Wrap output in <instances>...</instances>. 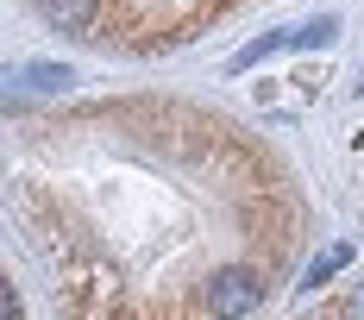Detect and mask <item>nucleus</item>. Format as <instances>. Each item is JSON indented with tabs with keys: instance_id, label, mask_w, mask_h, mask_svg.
I'll list each match as a JSON object with an SVG mask.
<instances>
[{
	"instance_id": "nucleus-8",
	"label": "nucleus",
	"mask_w": 364,
	"mask_h": 320,
	"mask_svg": "<svg viewBox=\"0 0 364 320\" xmlns=\"http://www.w3.org/2000/svg\"><path fill=\"white\" fill-rule=\"evenodd\" d=\"M0 320H26V308H19V289H13V283L0 289Z\"/></svg>"
},
{
	"instance_id": "nucleus-5",
	"label": "nucleus",
	"mask_w": 364,
	"mask_h": 320,
	"mask_svg": "<svg viewBox=\"0 0 364 320\" xmlns=\"http://www.w3.org/2000/svg\"><path fill=\"white\" fill-rule=\"evenodd\" d=\"M346 264H352V245H327L321 257H314V264H308V270H301V289L314 295V289H321V283H333V277H339Z\"/></svg>"
},
{
	"instance_id": "nucleus-3",
	"label": "nucleus",
	"mask_w": 364,
	"mask_h": 320,
	"mask_svg": "<svg viewBox=\"0 0 364 320\" xmlns=\"http://www.w3.org/2000/svg\"><path fill=\"white\" fill-rule=\"evenodd\" d=\"M32 6L50 32H95L101 19V0H32Z\"/></svg>"
},
{
	"instance_id": "nucleus-7",
	"label": "nucleus",
	"mask_w": 364,
	"mask_h": 320,
	"mask_svg": "<svg viewBox=\"0 0 364 320\" xmlns=\"http://www.w3.org/2000/svg\"><path fill=\"white\" fill-rule=\"evenodd\" d=\"M333 314H339V320H364V283H352V289H346V295L333 302Z\"/></svg>"
},
{
	"instance_id": "nucleus-6",
	"label": "nucleus",
	"mask_w": 364,
	"mask_h": 320,
	"mask_svg": "<svg viewBox=\"0 0 364 320\" xmlns=\"http://www.w3.org/2000/svg\"><path fill=\"white\" fill-rule=\"evenodd\" d=\"M277 50H289V32H264V38H252L239 57H232V75H245V70H257L264 57H277Z\"/></svg>"
},
{
	"instance_id": "nucleus-1",
	"label": "nucleus",
	"mask_w": 364,
	"mask_h": 320,
	"mask_svg": "<svg viewBox=\"0 0 364 320\" xmlns=\"http://www.w3.org/2000/svg\"><path fill=\"white\" fill-rule=\"evenodd\" d=\"M201 308H208V320H252L264 308V277L252 264H220L201 289Z\"/></svg>"
},
{
	"instance_id": "nucleus-2",
	"label": "nucleus",
	"mask_w": 364,
	"mask_h": 320,
	"mask_svg": "<svg viewBox=\"0 0 364 320\" xmlns=\"http://www.w3.org/2000/svg\"><path fill=\"white\" fill-rule=\"evenodd\" d=\"M75 82L70 63H19L6 75V101H32V95H63Z\"/></svg>"
},
{
	"instance_id": "nucleus-9",
	"label": "nucleus",
	"mask_w": 364,
	"mask_h": 320,
	"mask_svg": "<svg viewBox=\"0 0 364 320\" xmlns=\"http://www.w3.org/2000/svg\"><path fill=\"white\" fill-rule=\"evenodd\" d=\"M352 88H358V95H364V70H358V82H352Z\"/></svg>"
},
{
	"instance_id": "nucleus-4",
	"label": "nucleus",
	"mask_w": 364,
	"mask_h": 320,
	"mask_svg": "<svg viewBox=\"0 0 364 320\" xmlns=\"http://www.w3.org/2000/svg\"><path fill=\"white\" fill-rule=\"evenodd\" d=\"M333 38H339V13H314L308 26L289 32V50H327Z\"/></svg>"
}]
</instances>
